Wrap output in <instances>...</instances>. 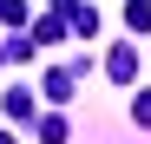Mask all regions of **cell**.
I'll use <instances>...</instances> for the list:
<instances>
[{"instance_id": "3", "label": "cell", "mask_w": 151, "mask_h": 144, "mask_svg": "<svg viewBox=\"0 0 151 144\" xmlns=\"http://www.w3.org/2000/svg\"><path fill=\"white\" fill-rule=\"evenodd\" d=\"M0 105H7V118H27V111H33V92H20V85H13Z\"/></svg>"}, {"instance_id": "6", "label": "cell", "mask_w": 151, "mask_h": 144, "mask_svg": "<svg viewBox=\"0 0 151 144\" xmlns=\"http://www.w3.org/2000/svg\"><path fill=\"white\" fill-rule=\"evenodd\" d=\"M0 144H20V138H7V131H0Z\"/></svg>"}, {"instance_id": "4", "label": "cell", "mask_w": 151, "mask_h": 144, "mask_svg": "<svg viewBox=\"0 0 151 144\" xmlns=\"http://www.w3.org/2000/svg\"><path fill=\"white\" fill-rule=\"evenodd\" d=\"M40 144H66V118H46V125H40Z\"/></svg>"}, {"instance_id": "5", "label": "cell", "mask_w": 151, "mask_h": 144, "mask_svg": "<svg viewBox=\"0 0 151 144\" xmlns=\"http://www.w3.org/2000/svg\"><path fill=\"white\" fill-rule=\"evenodd\" d=\"M132 118H138V125H151V92H138V98H132Z\"/></svg>"}, {"instance_id": "1", "label": "cell", "mask_w": 151, "mask_h": 144, "mask_svg": "<svg viewBox=\"0 0 151 144\" xmlns=\"http://www.w3.org/2000/svg\"><path fill=\"white\" fill-rule=\"evenodd\" d=\"M105 72H112V85H132L138 79V53H132V46H112V53H105Z\"/></svg>"}, {"instance_id": "2", "label": "cell", "mask_w": 151, "mask_h": 144, "mask_svg": "<svg viewBox=\"0 0 151 144\" xmlns=\"http://www.w3.org/2000/svg\"><path fill=\"white\" fill-rule=\"evenodd\" d=\"M46 98H72V72H66V66L46 72Z\"/></svg>"}]
</instances>
